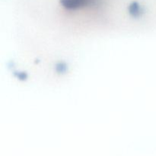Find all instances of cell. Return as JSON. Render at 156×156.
Segmentation results:
<instances>
[{"label":"cell","mask_w":156,"mask_h":156,"mask_svg":"<svg viewBox=\"0 0 156 156\" xmlns=\"http://www.w3.org/2000/svg\"><path fill=\"white\" fill-rule=\"evenodd\" d=\"M94 1L95 0H61V3L67 9H76Z\"/></svg>","instance_id":"1"},{"label":"cell","mask_w":156,"mask_h":156,"mask_svg":"<svg viewBox=\"0 0 156 156\" xmlns=\"http://www.w3.org/2000/svg\"><path fill=\"white\" fill-rule=\"evenodd\" d=\"M140 11V6H139L138 3L133 2L130 5V12L133 14L138 13Z\"/></svg>","instance_id":"2"}]
</instances>
